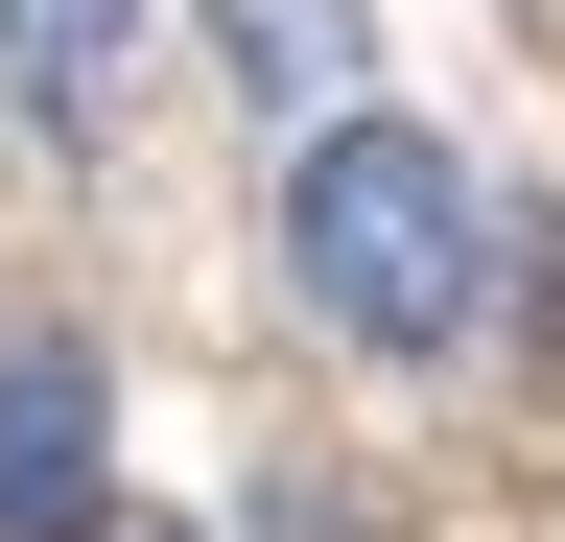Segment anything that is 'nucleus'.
<instances>
[{
    "instance_id": "f257e3e1",
    "label": "nucleus",
    "mask_w": 565,
    "mask_h": 542,
    "mask_svg": "<svg viewBox=\"0 0 565 542\" xmlns=\"http://www.w3.org/2000/svg\"><path fill=\"white\" fill-rule=\"evenodd\" d=\"M282 284H307V330H353V354H448V330L494 307V189L424 142V118H307L282 142Z\"/></svg>"
},
{
    "instance_id": "f03ea898",
    "label": "nucleus",
    "mask_w": 565,
    "mask_h": 542,
    "mask_svg": "<svg viewBox=\"0 0 565 542\" xmlns=\"http://www.w3.org/2000/svg\"><path fill=\"white\" fill-rule=\"evenodd\" d=\"M189 24H212V95L282 118V142L353 118V72H377V24H353V0H189Z\"/></svg>"
},
{
    "instance_id": "7ed1b4c3",
    "label": "nucleus",
    "mask_w": 565,
    "mask_h": 542,
    "mask_svg": "<svg viewBox=\"0 0 565 542\" xmlns=\"http://www.w3.org/2000/svg\"><path fill=\"white\" fill-rule=\"evenodd\" d=\"M71 519H95V354L24 330L0 354V542H71Z\"/></svg>"
},
{
    "instance_id": "20e7f679",
    "label": "nucleus",
    "mask_w": 565,
    "mask_h": 542,
    "mask_svg": "<svg viewBox=\"0 0 565 542\" xmlns=\"http://www.w3.org/2000/svg\"><path fill=\"white\" fill-rule=\"evenodd\" d=\"M0 72H24L47 118H118V72H141V0H0Z\"/></svg>"
}]
</instances>
